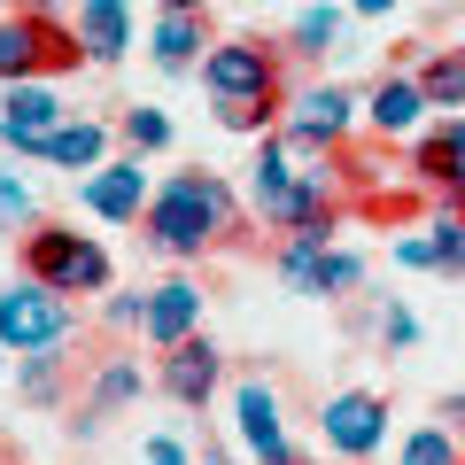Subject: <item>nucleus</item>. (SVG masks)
<instances>
[{
  "instance_id": "f257e3e1",
  "label": "nucleus",
  "mask_w": 465,
  "mask_h": 465,
  "mask_svg": "<svg viewBox=\"0 0 465 465\" xmlns=\"http://www.w3.org/2000/svg\"><path fill=\"white\" fill-rule=\"evenodd\" d=\"M232 186L217 179V171H171L163 186H155V202H148V249H163V256H179V264H194V256H210L217 241L232 232Z\"/></svg>"
},
{
  "instance_id": "f03ea898",
  "label": "nucleus",
  "mask_w": 465,
  "mask_h": 465,
  "mask_svg": "<svg viewBox=\"0 0 465 465\" xmlns=\"http://www.w3.org/2000/svg\"><path fill=\"white\" fill-rule=\"evenodd\" d=\"M78 63H85L78 24H63L54 8H16V16H0V85L63 78V70H78Z\"/></svg>"
},
{
  "instance_id": "7ed1b4c3",
  "label": "nucleus",
  "mask_w": 465,
  "mask_h": 465,
  "mask_svg": "<svg viewBox=\"0 0 465 465\" xmlns=\"http://www.w3.org/2000/svg\"><path fill=\"white\" fill-rule=\"evenodd\" d=\"M24 280L54 287V295H109L116 264H109L101 241H85L70 225H32L24 232Z\"/></svg>"
},
{
  "instance_id": "20e7f679",
  "label": "nucleus",
  "mask_w": 465,
  "mask_h": 465,
  "mask_svg": "<svg viewBox=\"0 0 465 465\" xmlns=\"http://www.w3.org/2000/svg\"><path fill=\"white\" fill-rule=\"evenodd\" d=\"M357 124H365V101L349 94V85H333V78L295 85L287 109H280V133H287V148H295V155H333Z\"/></svg>"
},
{
  "instance_id": "39448f33",
  "label": "nucleus",
  "mask_w": 465,
  "mask_h": 465,
  "mask_svg": "<svg viewBox=\"0 0 465 465\" xmlns=\"http://www.w3.org/2000/svg\"><path fill=\"white\" fill-rule=\"evenodd\" d=\"M70 333H78V302L70 295H54L39 280L0 287V349L39 357V349H70Z\"/></svg>"
},
{
  "instance_id": "423d86ee",
  "label": "nucleus",
  "mask_w": 465,
  "mask_h": 465,
  "mask_svg": "<svg viewBox=\"0 0 465 465\" xmlns=\"http://www.w3.org/2000/svg\"><path fill=\"white\" fill-rule=\"evenodd\" d=\"M272 272H280V280L295 287V295H318V302L357 295V287H365V256L333 249L326 232H287L280 249H272Z\"/></svg>"
},
{
  "instance_id": "0eeeda50",
  "label": "nucleus",
  "mask_w": 465,
  "mask_h": 465,
  "mask_svg": "<svg viewBox=\"0 0 465 465\" xmlns=\"http://www.w3.org/2000/svg\"><path fill=\"white\" fill-rule=\"evenodd\" d=\"M202 85H210V101H287L280 54L264 39H217L202 54Z\"/></svg>"
},
{
  "instance_id": "6e6552de",
  "label": "nucleus",
  "mask_w": 465,
  "mask_h": 465,
  "mask_svg": "<svg viewBox=\"0 0 465 465\" xmlns=\"http://www.w3.org/2000/svg\"><path fill=\"white\" fill-rule=\"evenodd\" d=\"M232 442H241V458H249V465H287V458H295V442H287V411H280V388H272L264 372L232 381Z\"/></svg>"
},
{
  "instance_id": "1a4fd4ad",
  "label": "nucleus",
  "mask_w": 465,
  "mask_h": 465,
  "mask_svg": "<svg viewBox=\"0 0 465 465\" xmlns=\"http://www.w3.org/2000/svg\"><path fill=\"white\" fill-rule=\"evenodd\" d=\"M249 210L264 217V225H280V232L302 225V163H295V148H287V133H264V140H256Z\"/></svg>"
},
{
  "instance_id": "9d476101",
  "label": "nucleus",
  "mask_w": 465,
  "mask_h": 465,
  "mask_svg": "<svg viewBox=\"0 0 465 465\" xmlns=\"http://www.w3.org/2000/svg\"><path fill=\"white\" fill-rule=\"evenodd\" d=\"M318 442H326L333 458L365 465L372 450L388 442V403L372 396V388H341V396H326V411H318Z\"/></svg>"
},
{
  "instance_id": "9b49d317",
  "label": "nucleus",
  "mask_w": 465,
  "mask_h": 465,
  "mask_svg": "<svg viewBox=\"0 0 465 465\" xmlns=\"http://www.w3.org/2000/svg\"><path fill=\"white\" fill-rule=\"evenodd\" d=\"M148 202H155V186H148V163L140 155H116V163H101V171L78 179V210H94L101 225H140Z\"/></svg>"
},
{
  "instance_id": "f8f14e48",
  "label": "nucleus",
  "mask_w": 465,
  "mask_h": 465,
  "mask_svg": "<svg viewBox=\"0 0 465 465\" xmlns=\"http://www.w3.org/2000/svg\"><path fill=\"white\" fill-rule=\"evenodd\" d=\"M217 381H225V357H217L210 333H186L179 349H163V365H155V388H163L179 411H202V403L217 396Z\"/></svg>"
},
{
  "instance_id": "ddd939ff",
  "label": "nucleus",
  "mask_w": 465,
  "mask_h": 465,
  "mask_svg": "<svg viewBox=\"0 0 465 465\" xmlns=\"http://www.w3.org/2000/svg\"><path fill=\"white\" fill-rule=\"evenodd\" d=\"M63 124H70V109H63L54 85H39V78L8 85V101H0V140H8L16 155H39V140L63 133Z\"/></svg>"
},
{
  "instance_id": "4468645a",
  "label": "nucleus",
  "mask_w": 465,
  "mask_h": 465,
  "mask_svg": "<svg viewBox=\"0 0 465 465\" xmlns=\"http://www.w3.org/2000/svg\"><path fill=\"white\" fill-rule=\"evenodd\" d=\"M186 333H202V287L194 280L148 287V302H140V341L148 349H179Z\"/></svg>"
},
{
  "instance_id": "2eb2a0df",
  "label": "nucleus",
  "mask_w": 465,
  "mask_h": 465,
  "mask_svg": "<svg viewBox=\"0 0 465 465\" xmlns=\"http://www.w3.org/2000/svg\"><path fill=\"white\" fill-rule=\"evenodd\" d=\"M140 396H148V372H140V357H109V365L94 372V396L78 403V434L94 442V434H101V419H109V411H124V403H140Z\"/></svg>"
},
{
  "instance_id": "dca6fc26",
  "label": "nucleus",
  "mask_w": 465,
  "mask_h": 465,
  "mask_svg": "<svg viewBox=\"0 0 465 465\" xmlns=\"http://www.w3.org/2000/svg\"><path fill=\"white\" fill-rule=\"evenodd\" d=\"M78 47H85V63H124L133 54V8L124 0H78Z\"/></svg>"
},
{
  "instance_id": "f3484780",
  "label": "nucleus",
  "mask_w": 465,
  "mask_h": 465,
  "mask_svg": "<svg viewBox=\"0 0 465 465\" xmlns=\"http://www.w3.org/2000/svg\"><path fill=\"white\" fill-rule=\"evenodd\" d=\"M419 116H427V94H419V78H403V70H388V78L365 94V124L381 140H411Z\"/></svg>"
},
{
  "instance_id": "a211bd4d",
  "label": "nucleus",
  "mask_w": 465,
  "mask_h": 465,
  "mask_svg": "<svg viewBox=\"0 0 465 465\" xmlns=\"http://www.w3.org/2000/svg\"><path fill=\"white\" fill-rule=\"evenodd\" d=\"M39 163H54V171H101L109 163V124H94V116H70L63 133H47L39 140Z\"/></svg>"
},
{
  "instance_id": "6ab92c4d",
  "label": "nucleus",
  "mask_w": 465,
  "mask_h": 465,
  "mask_svg": "<svg viewBox=\"0 0 465 465\" xmlns=\"http://www.w3.org/2000/svg\"><path fill=\"white\" fill-rule=\"evenodd\" d=\"M210 47V24H202V8H163L155 16V32H148V54L163 70H194V54Z\"/></svg>"
},
{
  "instance_id": "aec40b11",
  "label": "nucleus",
  "mask_w": 465,
  "mask_h": 465,
  "mask_svg": "<svg viewBox=\"0 0 465 465\" xmlns=\"http://www.w3.org/2000/svg\"><path fill=\"white\" fill-rule=\"evenodd\" d=\"M411 171L427 186H465V116H442V124H434L427 140H419V155H411Z\"/></svg>"
},
{
  "instance_id": "412c9836",
  "label": "nucleus",
  "mask_w": 465,
  "mask_h": 465,
  "mask_svg": "<svg viewBox=\"0 0 465 465\" xmlns=\"http://www.w3.org/2000/svg\"><path fill=\"white\" fill-rule=\"evenodd\" d=\"M341 32H349V8H333V0H318V8H302V16H295V32H287V47H295L302 63H326V54H349V47H341Z\"/></svg>"
},
{
  "instance_id": "4be33fe9",
  "label": "nucleus",
  "mask_w": 465,
  "mask_h": 465,
  "mask_svg": "<svg viewBox=\"0 0 465 465\" xmlns=\"http://www.w3.org/2000/svg\"><path fill=\"white\" fill-rule=\"evenodd\" d=\"M419 94H427V109L465 116V47H434L419 63Z\"/></svg>"
},
{
  "instance_id": "5701e85b",
  "label": "nucleus",
  "mask_w": 465,
  "mask_h": 465,
  "mask_svg": "<svg viewBox=\"0 0 465 465\" xmlns=\"http://www.w3.org/2000/svg\"><path fill=\"white\" fill-rule=\"evenodd\" d=\"M194 450H202V442L179 427V419H171V427H148V434H140L133 465H194Z\"/></svg>"
},
{
  "instance_id": "b1692460",
  "label": "nucleus",
  "mask_w": 465,
  "mask_h": 465,
  "mask_svg": "<svg viewBox=\"0 0 465 465\" xmlns=\"http://www.w3.org/2000/svg\"><path fill=\"white\" fill-rule=\"evenodd\" d=\"M403 465H465V450H458V427H419V434H403Z\"/></svg>"
},
{
  "instance_id": "393cba45",
  "label": "nucleus",
  "mask_w": 465,
  "mask_h": 465,
  "mask_svg": "<svg viewBox=\"0 0 465 465\" xmlns=\"http://www.w3.org/2000/svg\"><path fill=\"white\" fill-rule=\"evenodd\" d=\"M63 349H39V357H24V372H16V396L24 403H54V388H63Z\"/></svg>"
},
{
  "instance_id": "a878e982",
  "label": "nucleus",
  "mask_w": 465,
  "mask_h": 465,
  "mask_svg": "<svg viewBox=\"0 0 465 465\" xmlns=\"http://www.w3.org/2000/svg\"><path fill=\"white\" fill-rule=\"evenodd\" d=\"M280 109L287 101H217V124H225V133H280Z\"/></svg>"
},
{
  "instance_id": "bb28decb",
  "label": "nucleus",
  "mask_w": 465,
  "mask_h": 465,
  "mask_svg": "<svg viewBox=\"0 0 465 465\" xmlns=\"http://www.w3.org/2000/svg\"><path fill=\"white\" fill-rule=\"evenodd\" d=\"M427 249H434V272H458V280H465V217L458 210H442L427 225Z\"/></svg>"
},
{
  "instance_id": "cd10ccee",
  "label": "nucleus",
  "mask_w": 465,
  "mask_h": 465,
  "mask_svg": "<svg viewBox=\"0 0 465 465\" xmlns=\"http://www.w3.org/2000/svg\"><path fill=\"white\" fill-rule=\"evenodd\" d=\"M0 225H8V232H32V225H47V217H39V194L16 179V171H0Z\"/></svg>"
},
{
  "instance_id": "c85d7f7f",
  "label": "nucleus",
  "mask_w": 465,
  "mask_h": 465,
  "mask_svg": "<svg viewBox=\"0 0 465 465\" xmlns=\"http://www.w3.org/2000/svg\"><path fill=\"white\" fill-rule=\"evenodd\" d=\"M124 140H133V155H163L171 148V116L140 101V109H124Z\"/></svg>"
},
{
  "instance_id": "c756f323",
  "label": "nucleus",
  "mask_w": 465,
  "mask_h": 465,
  "mask_svg": "<svg viewBox=\"0 0 465 465\" xmlns=\"http://www.w3.org/2000/svg\"><path fill=\"white\" fill-rule=\"evenodd\" d=\"M372 333H381V341H388V349H411V341H419V318H411V311H403V302H388V311H381V318H372Z\"/></svg>"
},
{
  "instance_id": "7c9ffc66",
  "label": "nucleus",
  "mask_w": 465,
  "mask_h": 465,
  "mask_svg": "<svg viewBox=\"0 0 465 465\" xmlns=\"http://www.w3.org/2000/svg\"><path fill=\"white\" fill-rule=\"evenodd\" d=\"M396 264H403V272H434V249H427V232H403V241H396Z\"/></svg>"
},
{
  "instance_id": "2f4dec72",
  "label": "nucleus",
  "mask_w": 465,
  "mask_h": 465,
  "mask_svg": "<svg viewBox=\"0 0 465 465\" xmlns=\"http://www.w3.org/2000/svg\"><path fill=\"white\" fill-rule=\"evenodd\" d=\"M140 302H148V295H109V326L140 333Z\"/></svg>"
},
{
  "instance_id": "473e14b6",
  "label": "nucleus",
  "mask_w": 465,
  "mask_h": 465,
  "mask_svg": "<svg viewBox=\"0 0 465 465\" xmlns=\"http://www.w3.org/2000/svg\"><path fill=\"white\" fill-rule=\"evenodd\" d=\"M194 465H232V450H225V442H210V434H202V450H194Z\"/></svg>"
},
{
  "instance_id": "72a5a7b5",
  "label": "nucleus",
  "mask_w": 465,
  "mask_h": 465,
  "mask_svg": "<svg viewBox=\"0 0 465 465\" xmlns=\"http://www.w3.org/2000/svg\"><path fill=\"white\" fill-rule=\"evenodd\" d=\"M349 8H357V16H372V24H381V16H396L403 0H349Z\"/></svg>"
},
{
  "instance_id": "f704fd0d",
  "label": "nucleus",
  "mask_w": 465,
  "mask_h": 465,
  "mask_svg": "<svg viewBox=\"0 0 465 465\" xmlns=\"http://www.w3.org/2000/svg\"><path fill=\"white\" fill-rule=\"evenodd\" d=\"M442 210H458V217H465V186H450V202H442Z\"/></svg>"
},
{
  "instance_id": "c9c22d12",
  "label": "nucleus",
  "mask_w": 465,
  "mask_h": 465,
  "mask_svg": "<svg viewBox=\"0 0 465 465\" xmlns=\"http://www.w3.org/2000/svg\"><path fill=\"white\" fill-rule=\"evenodd\" d=\"M155 8H202V0H155Z\"/></svg>"
},
{
  "instance_id": "e433bc0d",
  "label": "nucleus",
  "mask_w": 465,
  "mask_h": 465,
  "mask_svg": "<svg viewBox=\"0 0 465 465\" xmlns=\"http://www.w3.org/2000/svg\"><path fill=\"white\" fill-rule=\"evenodd\" d=\"M32 8H63V0H32Z\"/></svg>"
},
{
  "instance_id": "4c0bfd02",
  "label": "nucleus",
  "mask_w": 465,
  "mask_h": 465,
  "mask_svg": "<svg viewBox=\"0 0 465 465\" xmlns=\"http://www.w3.org/2000/svg\"><path fill=\"white\" fill-rule=\"evenodd\" d=\"M287 465H302V458H287Z\"/></svg>"
},
{
  "instance_id": "58836bf2",
  "label": "nucleus",
  "mask_w": 465,
  "mask_h": 465,
  "mask_svg": "<svg viewBox=\"0 0 465 465\" xmlns=\"http://www.w3.org/2000/svg\"><path fill=\"white\" fill-rule=\"evenodd\" d=\"M458 450H465V434H458Z\"/></svg>"
},
{
  "instance_id": "ea45409f",
  "label": "nucleus",
  "mask_w": 465,
  "mask_h": 465,
  "mask_svg": "<svg viewBox=\"0 0 465 465\" xmlns=\"http://www.w3.org/2000/svg\"><path fill=\"white\" fill-rule=\"evenodd\" d=\"M0 357H8V349H0Z\"/></svg>"
}]
</instances>
